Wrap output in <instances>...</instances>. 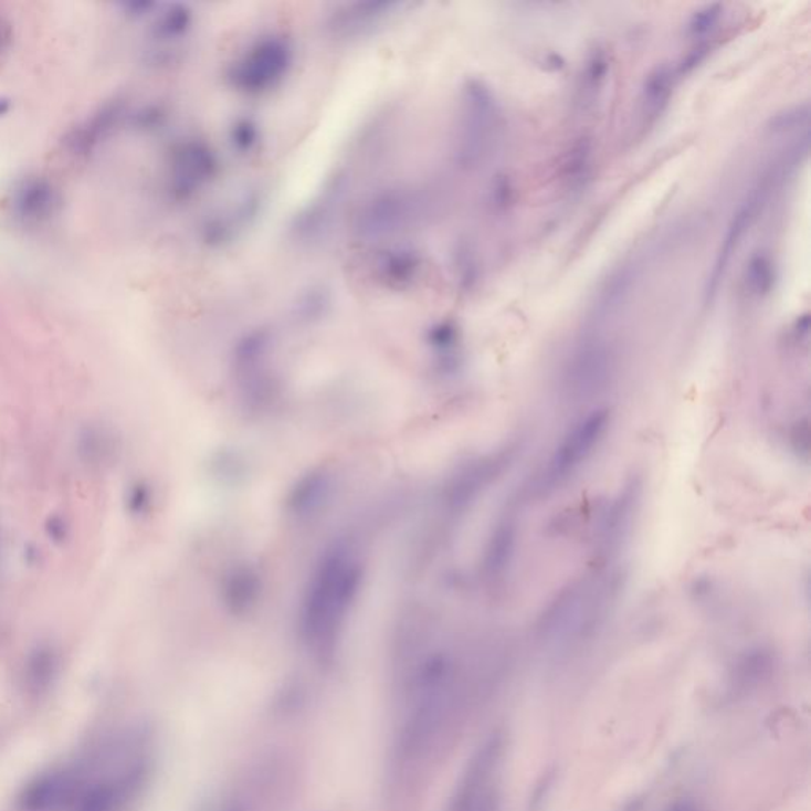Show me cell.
<instances>
[{
	"label": "cell",
	"instance_id": "cell-18",
	"mask_svg": "<svg viewBox=\"0 0 811 811\" xmlns=\"http://www.w3.org/2000/svg\"><path fill=\"white\" fill-rule=\"evenodd\" d=\"M346 171H336L334 177L325 182L323 191L310 200L308 207L295 219L292 232L299 241L320 239L334 222L339 207L345 202L349 179Z\"/></svg>",
	"mask_w": 811,
	"mask_h": 811
},
{
	"label": "cell",
	"instance_id": "cell-33",
	"mask_svg": "<svg viewBox=\"0 0 811 811\" xmlns=\"http://www.w3.org/2000/svg\"><path fill=\"white\" fill-rule=\"evenodd\" d=\"M454 273L456 281H459L460 287L463 291H471L476 286L478 281V261L476 251H474L473 244L470 241H459L456 243L454 255Z\"/></svg>",
	"mask_w": 811,
	"mask_h": 811
},
{
	"label": "cell",
	"instance_id": "cell-38",
	"mask_svg": "<svg viewBox=\"0 0 811 811\" xmlns=\"http://www.w3.org/2000/svg\"><path fill=\"white\" fill-rule=\"evenodd\" d=\"M810 119L809 104L794 105L776 113L767 123V129L773 135L789 134L805 126Z\"/></svg>",
	"mask_w": 811,
	"mask_h": 811
},
{
	"label": "cell",
	"instance_id": "cell-22",
	"mask_svg": "<svg viewBox=\"0 0 811 811\" xmlns=\"http://www.w3.org/2000/svg\"><path fill=\"white\" fill-rule=\"evenodd\" d=\"M642 484L638 477L631 478L624 484L623 489L617 496L615 503L605 515L601 528V550L604 554H613L623 546L624 540L630 537L633 529L634 517L641 506Z\"/></svg>",
	"mask_w": 811,
	"mask_h": 811
},
{
	"label": "cell",
	"instance_id": "cell-43",
	"mask_svg": "<svg viewBox=\"0 0 811 811\" xmlns=\"http://www.w3.org/2000/svg\"><path fill=\"white\" fill-rule=\"evenodd\" d=\"M707 51L708 46L705 45H701L697 46V49H694L692 53H689L688 56L683 60L681 67H678V73L692 72L697 64H701V62L705 60V56H707Z\"/></svg>",
	"mask_w": 811,
	"mask_h": 811
},
{
	"label": "cell",
	"instance_id": "cell-5",
	"mask_svg": "<svg viewBox=\"0 0 811 811\" xmlns=\"http://www.w3.org/2000/svg\"><path fill=\"white\" fill-rule=\"evenodd\" d=\"M294 61L291 39L283 34L262 36L230 64L229 84L244 96L272 93L287 78Z\"/></svg>",
	"mask_w": 811,
	"mask_h": 811
},
{
	"label": "cell",
	"instance_id": "cell-21",
	"mask_svg": "<svg viewBox=\"0 0 811 811\" xmlns=\"http://www.w3.org/2000/svg\"><path fill=\"white\" fill-rule=\"evenodd\" d=\"M127 116V108L123 102H108L87 116L82 124L75 127L65 138V148L71 155L86 157L112 137Z\"/></svg>",
	"mask_w": 811,
	"mask_h": 811
},
{
	"label": "cell",
	"instance_id": "cell-19",
	"mask_svg": "<svg viewBox=\"0 0 811 811\" xmlns=\"http://www.w3.org/2000/svg\"><path fill=\"white\" fill-rule=\"evenodd\" d=\"M263 204L262 193L250 191L243 193L230 207L222 208L211 215L202 225V240L211 247H222L233 243L244 230L250 229L259 218Z\"/></svg>",
	"mask_w": 811,
	"mask_h": 811
},
{
	"label": "cell",
	"instance_id": "cell-13",
	"mask_svg": "<svg viewBox=\"0 0 811 811\" xmlns=\"http://www.w3.org/2000/svg\"><path fill=\"white\" fill-rule=\"evenodd\" d=\"M617 358L612 347L591 338L573 350L562 372L566 392L580 398L605 389L615 372Z\"/></svg>",
	"mask_w": 811,
	"mask_h": 811
},
{
	"label": "cell",
	"instance_id": "cell-10",
	"mask_svg": "<svg viewBox=\"0 0 811 811\" xmlns=\"http://www.w3.org/2000/svg\"><path fill=\"white\" fill-rule=\"evenodd\" d=\"M219 173L213 146L202 138H186L175 145L168 159L167 189L177 202H188L203 192Z\"/></svg>",
	"mask_w": 811,
	"mask_h": 811
},
{
	"label": "cell",
	"instance_id": "cell-11",
	"mask_svg": "<svg viewBox=\"0 0 811 811\" xmlns=\"http://www.w3.org/2000/svg\"><path fill=\"white\" fill-rule=\"evenodd\" d=\"M514 454V449L507 447L460 467L454 476L449 478L442 492V506L447 514H462L470 509L478 496L502 476L513 462Z\"/></svg>",
	"mask_w": 811,
	"mask_h": 811
},
{
	"label": "cell",
	"instance_id": "cell-6",
	"mask_svg": "<svg viewBox=\"0 0 811 811\" xmlns=\"http://www.w3.org/2000/svg\"><path fill=\"white\" fill-rule=\"evenodd\" d=\"M425 200L422 193L404 186L372 193L354 214L352 233L361 243L392 239L419 221Z\"/></svg>",
	"mask_w": 811,
	"mask_h": 811
},
{
	"label": "cell",
	"instance_id": "cell-17",
	"mask_svg": "<svg viewBox=\"0 0 811 811\" xmlns=\"http://www.w3.org/2000/svg\"><path fill=\"white\" fill-rule=\"evenodd\" d=\"M219 601L233 617L251 615L265 591L261 569L251 561H239L225 569L219 580Z\"/></svg>",
	"mask_w": 811,
	"mask_h": 811
},
{
	"label": "cell",
	"instance_id": "cell-12",
	"mask_svg": "<svg viewBox=\"0 0 811 811\" xmlns=\"http://www.w3.org/2000/svg\"><path fill=\"white\" fill-rule=\"evenodd\" d=\"M769 181L759 182L751 192L745 197L744 202L740 203L739 210L730 219L728 230H726L725 239L719 244L718 254H716L714 266H712L710 273H708L707 281H705L704 287V303L705 305H712L715 302L716 295H718L722 284L725 283L726 276L730 268V263L734 261V255L739 252L741 243H744L745 235L748 230L751 229L752 222H755L756 215L767 199V192H769Z\"/></svg>",
	"mask_w": 811,
	"mask_h": 811
},
{
	"label": "cell",
	"instance_id": "cell-23",
	"mask_svg": "<svg viewBox=\"0 0 811 811\" xmlns=\"http://www.w3.org/2000/svg\"><path fill=\"white\" fill-rule=\"evenodd\" d=\"M635 281H638V268L633 263L619 266L604 281L590 309V324L593 327H601L619 316L621 309L630 302Z\"/></svg>",
	"mask_w": 811,
	"mask_h": 811
},
{
	"label": "cell",
	"instance_id": "cell-28",
	"mask_svg": "<svg viewBox=\"0 0 811 811\" xmlns=\"http://www.w3.org/2000/svg\"><path fill=\"white\" fill-rule=\"evenodd\" d=\"M426 345L436 358L438 367L454 371L460 360V330L452 320L434 323L426 331Z\"/></svg>",
	"mask_w": 811,
	"mask_h": 811
},
{
	"label": "cell",
	"instance_id": "cell-27",
	"mask_svg": "<svg viewBox=\"0 0 811 811\" xmlns=\"http://www.w3.org/2000/svg\"><path fill=\"white\" fill-rule=\"evenodd\" d=\"M193 25V12L185 3H171L157 13L152 36L160 45L166 46V54L170 56L177 53L173 46L189 35Z\"/></svg>",
	"mask_w": 811,
	"mask_h": 811
},
{
	"label": "cell",
	"instance_id": "cell-35",
	"mask_svg": "<svg viewBox=\"0 0 811 811\" xmlns=\"http://www.w3.org/2000/svg\"><path fill=\"white\" fill-rule=\"evenodd\" d=\"M78 452L84 462H107L113 452L112 436L96 426L84 429L78 436Z\"/></svg>",
	"mask_w": 811,
	"mask_h": 811
},
{
	"label": "cell",
	"instance_id": "cell-29",
	"mask_svg": "<svg viewBox=\"0 0 811 811\" xmlns=\"http://www.w3.org/2000/svg\"><path fill=\"white\" fill-rule=\"evenodd\" d=\"M609 60L604 50H594L584 64L579 83V107L590 109L601 96L602 87L608 82Z\"/></svg>",
	"mask_w": 811,
	"mask_h": 811
},
{
	"label": "cell",
	"instance_id": "cell-30",
	"mask_svg": "<svg viewBox=\"0 0 811 811\" xmlns=\"http://www.w3.org/2000/svg\"><path fill=\"white\" fill-rule=\"evenodd\" d=\"M295 317L303 324L323 320L331 309V292L324 286H310L298 295L294 305Z\"/></svg>",
	"mask_w": 811,
	"mask_h": 811
},
{
	"label": "cell",
	"instance_id": "cell-41",
	"mask_svg": "<svg viewBox=\"0 0 811 811\" xmlns=\"http://www.w3.org/2000/svg\"><path fill=\"white\" fill-rule=\"evenodd\" d=\"M510 202H513V188H510L509 179L507 177L496 178L489 191V203L496 210H504Z\"/></svg>",
	"mask_w": 811,
	"mask_h": 811
},
{
	"label": "cell",
	"instance_id": "cell-25",
	"mask_svg": "<svg viewBox=\"0 0 811 811\" xmlns=\"http://www.w3.org/2000/svg\"><path fill=\"white\" fill-rule=\"evenodd\" d=\"M61 672L60 650L51 644H39L28 653L24 660L21 681L25 693L40 697L50 692Z\"/></svg>",
	"mask_w": 811,
	"mask_h": 811
},
{
	"label": "cell",
	"instance_id": "cell-34",
	"mask_svg": "<svg viewBox=\"0 0 811 811\" xmlns=\"http://www.w3.org/2000/svg\"><path fill=\"white\" fill-rule=\"evenodd\" d=\"M211 473L222 484L236 485L246 477V460L240 452L233 451V449L225 451L224 449L211 460Z\"/></svg>",
	"mask_w": 811,
	"mask_h": 811
},
{
	"label": "cell",
	"instance_id": "cell-46",
	"mask_svg": "<svg viewBox=\"0 0 811 811\" xmlns=\"http://www.w3.org/2000/svg\"><path fill=\"white\" fill-rule=\"evenodd\" d=\"M809 331H810V317L809 314H805V316L800 317L798 320V325H796V335H798L799 339H807L809 338Z\"/></svg>",
	"mask_w": 811,
	"mask_h": 811
},
{
	"label": "cell",
	"instance_id": "cell-37",
	"mask_svg": "<svg viewBox=\"0 0 811 811\" xmlns=\"http://www.w3.org/2000/svg\"><path fill=\"white\" fill-rule=\"evenodd\" d=\"M723 12H725V9H723L722 3L704 6L703 9L696 10L693 17L689 18L686 32L694 40L705 39V36L714 34L719 21H722Z\"/></svg>",
	"mask_w": 811,
	"mask_h": 811
},
{
	"label": "cell",
	"instance_id": "cell-39",
	"mask_svg": "<svg viewBox=\"0 0 811 811\" xmlns=\"http://www.w3.org/2000/svg\"><path fill=\"white\" fill-rule=\"evenodd\" d=\"M152 506V492L144 482H137L127 495V510L134 517L149 513Z\"/></svg>",
	"mask_w": 811,
	"mask_h": 811
},
{
	"label": "cell",
	"instance_id": "cell-44",
	"mask_svg": "<svg viewBox=\"0 0 811 811\" xmlns=\"http://www.w3.org/2000/svg\"><path fill=\"white\" fill-rule=\"evenodd\" d=\"M156 9V3L144 2V0H135V2L124 3V12L134 18L146 17V14L155 12Z\"/></svg>",
	"mask_w": 811,
	"mask_h": 811
},
{
	"label": "cell",
	"instance_id": "cell-9",
	"mask_svg": "<svg viewBox=\"0 0 811 811\" xmlns=\"http://www.w3.org/2000/svg\"><path fill=\"white\" fill-rule=\"evenodd\" d=\"M291 767L281 759L252 766L213 803L211 811H276L291 792Z\"/></svg>",
	"mask_w": 811,
	"mask_h": 811
},
{
	"label": "cell",
	"instance_id": "cell-26",
	"mask_svg": "<svg viewBox=\"0 0 811 811\" xmlns=\"http://www.w3.org/2000/svg\"><path fill=\"white\" fill-rule=\"evenodd\" d=\"M675 73L666 64L657 65L646 75L639 97V115L642 126L655 123L671 101Z\"/></svg>",
	"mask_w": 811,
	"mask_h": 811
},
{
	"label": "cell",
	"instance_id": "cell-16",
	"mask_svg": "<svg viewBox=\"0 0 811 811\" xmlns=\"http://www.w3.org/2000/svg\"><path fill=\"white\" fill-rule=\"evenodd\" d=\"M336 477L330 467H313L302 474L288 489L286 513L297 524L319 517L334 499Z\"/></svg>",
	"mask_w": 811,
	"mask_h": 811
},
{
	"label": "cell",
	"instance_id": "cell-24",
	"mask_svg": "<svg viewBox=\"0 0 811 811\" xmlns=\"http://www.w3.org/2000/svg\"><path fill=\"white\" fill-rule=\"evenodd\" d=\"M518 526L513 517H504L489 533L482 560V572L488 582H498L509 572L517 550Z\"/></svg>",
	"mask_w": 811,
	"mask_h": 811
},
{
	"label": "cell",
	"instance_id": "cell-31",
	"mask_svg": "<svg viewBox=\"0 0 811 811\" xmlns=\"http://www.w3.org/2000/svg\"><path fill=\"white\" fill-rule=\"evenodd\" d=\"M745 283L755 297H767L776 284L773 263L766 254H755L747 263Z\"/></svg>",
	"mask_w": 811,
	"mask_h": 811
},
{
	"label": "cell",
	"instance_id": "cell-15",
	"mask_svg": "<svg viewBox=\"0 0 811 811\" xmlns=\"http://www.w3.org/2000/svg\"><path fill=\"white\" fill-rule=\"evenodd\" d=\"M423 255L411 244H390L375 251L368 273L372 283L386 291L408 292L418 286L423 273Z\"/></svg>",
	"mask_w": 811,
	"mask_h": 811
},
{
	"label": "cell",
	"instance_id": "cell-14",
	"mask_svg": "<svg viewBox=\"0 0 811 811\" xmlns=\"http://www.w3.org/2000/svg\"><path fill=\"white\" fill-rule=\"evenodd\" d=\"M412 3L401 0H367L336 7L327 20L328 34L335 39L350 40L370 34L389 23L392 18L411 9Z\"/></svg>",
	"mask_w": 811,
	"mask_h": 811
},
{
	"label": "cell",
	"instance_id": "cell-2",
	"mask_svg": "<svg viewBox=\"0 0 811 811\" xmlns=\"http://www.w3.org/2000/svg\"><path fill=\"white\" fill-rule=\"evenodd\" d=\"M367 579V560L357 540L339 536L314 561L302 597L299 641L317 663H334Z\"/></svg>",
	"mask_w": 811,
	"mask_h": 811
},
{
	"label": "cell",
	"instance_id": "cell-20",
	"mask_svg": "<svg viewBox=\"0 0 811 811\" xmlns=\"http://www.w3.org/2000/svg\"><path fill=\"white\" fill-rule=\"evenodd\" d=\"M60 203V191L49 178H25L13 193V214L25 228H39L56 214Z\"/></svg>",
	"mask_w": 811,
	"mask_h": 811
},
{
	"label": "cell",
	"instance_id": "cell-36",
	"mask_svg": "<svg viewBox=\"0 0 811 811\" xmlns=\"http://www.w3.org/2000/svg\"><path fill=\"white\" fill-rule=\"evenodd\" d=\"M591 156H593V144L590 138H579L565 156L562 177L571 182H580L590 168Z\"/></svg>",
	"mask_w": 811,
	"mask_h": 811
},
{
	"label": "cell",
	"instance_id": "cell-40",
	"mask_svg": "<svg viewBox=\"0 0 811 811\" xmlns=\"http://www.w3.org/2000/svg\"><path fill=\"white\" fill-rule=\"evenodd\" d=\"M166 120V112L157 105H148L131 116V123L141 130H155Z\"/></svg>",
	"mask_w": 811,
	"mask_h": 811
},
{
	"label": "cell",
	"instance_id": "cell-7",
	"mask_svg": "<svg viewBox=\"0 0 811 811\" xmlns=\"http://www.w3.org/2000/svg\"><path fill=\"white\" fill-rule=\"evenodd\" d=\"M612 412L608 408L594 409L562 438L557 451L540 471L536 482L539 495H549L569 481L588 462L608 434Z\"/></svg>",
	"mask_w": 811,
	"mask_h": 811
},
{
	"label": "cell",
	"instance_id": "cell-3",
	"mask_svg": "<svg viewBox=\"0 0 811 811\" xmlns=\"http://www.w3.org/2000/svg\"><path fill=\"white\" fill-rule=\"evenodd\" d=\"M499 127V105L492 87L478 78L467 80L462 89L455 164L460 170H477L492 155Z\"/></svg>",
	"mask_w": 811,
	"mask_h": 811
},
{
	"label": "cell",
	"instance_id": "cell-8",
	"mask_svg": "<svg viewBox=\"0 0 811 811\" xmlns=\"http://www.w3.org/2000/svg\"><path fill=\"white\" fill-rule=\"evenodd\" d=\"M273 334L254 328L241 336L232 350V375L241 398L251 408H263L275 398L277 381L272 370Z\"/></svg>",
	"mask_w": 811,
	"mask_h": 811
},
{
	"label": "cell",
	"instance_id": "cell-32",
	"mask_svg": "<svg viewBox=\"0 0 811 811\" xmlns=\"http://www.w3.org/2000/svg\"><path fill=\"white\" fill-rule=\"evenodd\" d=\"M262 141L261 126L251 118H240L229 129L230 148L236 155L246 157L257 151Z\"/></svg>",
	"mask_w": 811,
	"mask_h": 811
},
{
	"label": "cell",
	"instance_id": "cell-45",
	"mask_svg": "<svg viewBox=\"0 0 811 811\" xmlns=\"http://www.w3.org/2000/svg\"><path fill=\"white\" fill-rule=\"evenodd\" d=\"M666 811H704L696 800L683 798L677 799L667 807Z\"/></svg>",
	"mask_w": 811,
	"mask_h": 811
},
{
	"label": "cell",
	"instance_id": "cell-1",
	"mask_svg": "<svg viewBox=\"0 0 811 811\" xmlns=\"http://www.w3.org/2000/svg\"><path fill=\"white\" fill-rule=\"evenodd\" d=\"M393 734L387 792L394 810L419 802L438 762L451 747L474 696L465 660L434 644L429 624L409 613L393 646Z\"/></svg>",
	"mask_w": 811,
	"mask_h": 811
},
{
	"label": "cell",
	"instance_id": "cell-4",
	"mask_svg": "<svg viewBox=\"0 0 811 811\" xmlns=\"http://www.w3.org/2000/svg\"><path fill=\"white\" fill-rule=\"evenodd\" d=\"M504 739L493 733L467 759L445 811H502Z\"/></svg>",
	"mask_w": 811,
	"mask_h": 811
},
{
	"label": "cell",
	"instance_id": "cell-42",
	"mask_svg": "<svg viewBox=\"0 0 811 811\" xmlns=\"http://www.w3.org/2000/svg\"><path fill=\"white\" fill-rule=\"evenodd\" d=\"M46 535L53 543L62 544L69 537V525L65 524L62 517L50 518L49 524H46Z\"/></svg>",
	"mask_w": 811,
	"mask_h": 811
},
{
	"label": "cell",
	"instance_id": "cell-47",
	"mask_svg": "<svg viewBox=\"0 0 811 811\" xmlns=\"http://www.w3.org/2000/svg\"><path fill=\"white\" fill-rule=\"evenodd\" d=\"M10 109H12V102H10L9 98L0 97V118L6 116Z\"/></svg>",
	"mask_w": 811,
	"mask_h": 811
}]
</instances>
